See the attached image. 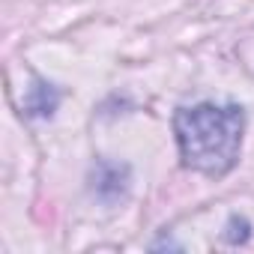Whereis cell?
Here are the masks:
<instances>
[{
    "instance_id": "1",
    "label": "cell",
    "mask_w": 254,
    "mask_h": 254,
    "mask_svg": "<svg viewBox=\"0 0 254 254\" xmlns=\"http://www.w3.org/2000/svg\"><path fill=\"white\" fill-rule=\"evenodd\" d=\"M245 114L239 105H194L180 108L174 117V132L183 165L203 177H224L242 150Z\"/></svg>"
}]
</instances>
